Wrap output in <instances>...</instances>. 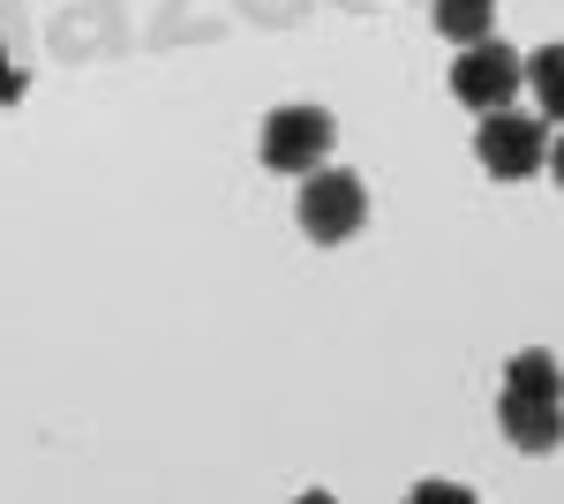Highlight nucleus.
<instances>
[{"instance_id": "1", "label": "nucleus", "mask_w": 564, "mask_h": 504, "mask_svg": "<svg viewBox=\"0 0 564 504\" xmlns=\"http://www.w3.org/2000/svg\"><path fill=\"white\" fill-rule=\"evenodd\" d=\"M294 218H302V234L316 242V249H339V242H354V234L369 226V189H361V173H347V167L302 173Z\"/></svg>"}, {"instance_id": "2", "label": "nucleus", "mask_w": 564, "mask_h": 504, "mask_svg": "<svg viewBox=\"0 0 564 504\" xmlns=\"http://www.w3.org/2000/svg\"><path fill=\"white\" fill-rule=\"evenodd\" d=\"M332 143H339V121L324 106H279V114H263L257 159L271 173H286V181H302V173H316L332 159Z\"/></svg>"}, {"instance_id": "3", "label": "nucleus", "mask_w": 564, "mask_h": 504, "mask_svg": "<svg viewBox=\"0 0 564 504\" xmlns=\"http://www.w3.org/2000/svg\"><path fill=\"white\" fill-rule=\"evenodd\" d=\"M475 159L481 173H497V181H534L542 159H550V121H527V114H481L475 128Z\"/></svg>"}, {"instance_id": "4", "label": "nucleus", "mask_w": 564, "mask_h": 504, "mask_svg": "<svg viewBox=\"0 0 564 504\" xmlns=\"http://www.w3.org/2000/svg\"><path fill=\"white\" fill-rule=\"evenodd\" d=\"M452 98H459L467 114H505V106L520 98V53L497 45V39L459 45V61H452Z\"/></svg>"}, {"instance_id": "5", "label": "nucleus", "mask_w": 564, "mask_h": 504, "mask_svg": "<svg viewBox=\"0 0 564 504\" xmlns=\"http://www.w3.org/2000/svg\"><path fill=\"white\" fill-rule=\"evenodd\" d=\"M497 421H505L512 452H527V460L557 452V392H534V384H505V399H497Z\"/></svg>"}, {"instance_id": "6", "label": "nucleus", "mask_w": 564, "mask_h": 504, "mask_svg": "<svg viewBox=\"0 0 564 504\" xmlns=\"http://www.w3.org/2000/svg\"><path fill=\"white\" fill-rule=\"evenodd\" d=\"M31 90V31H23V8L0 0V106H15Z\"/></svg>"}, {"instance_id": "7", "label": "nucleus", "mask_w": 564, "mask_h": 504, "mask_svg": "<svg viewBox=\"0 0 564 504\" xmlns=\"http://www.w3.org/2000/svg\"><path fill=\"white\" fill-rule=\"evenodd\" d=\"M436 31L452 45H481L497 31V0H436Z\"/></svg>"}, {"instance_id": "8", "label": "nucleus", "mask_w": 564, "mask_h": 504, "mask_svg": "<svg viewBox=\"0 0 564 504\" xmlns=\"http://www.w3.org/2000/svg\"><path fill=\"white\" fill-rule=\"evenodd\" d=\"M520 84L542 90V121H557L564 114V45H542L534 61H520Z\"/></svg>"}, {"instance_id": "9", "label": "nucleus", "mask_w": 564, "mask_h": 504, "mask_svg": "<svg viewBox=\"0 0 564 504\" xmlns=\"http://www.w3.org/2000/svg\"><path fill=\"white\" fill-rule=\"evenodd\" d=\"M505 384H534V392H557V362H550L542 346H527V354H512V362H505Z\"/></svg>"}, {"instance_id": "10", "label": "nucleus", "mask_w": 564, "mask_h": 504, "mask_svg": "<svg viewBox=\"0 0 564 504\" xmlns=\"http://www.w3.org/2000/svg\"><path fill=\"white\" fill-rule=\"evenodd\" d=\"M414 504H467V490H452V482H422Z\"/></svg>"}, {"instance_id": "11", "label": "nucleus", "mask_w": 564, "mask_h": 504, "mask_svg": "<svg viewBox=\"0 0 564 504\" xmlns=\"http://www.w3.org/2000/svg\"><path fill=\"white\" fill-rule=\"evenodd\" d=\"M347 8H369V0H347Z\"/></svg>"}]
</instances>
